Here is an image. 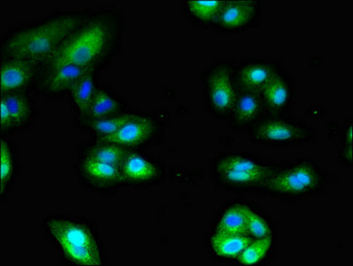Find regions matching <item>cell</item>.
Returning <instances> with one entry per match:
<instances>
[{"instance_id": "6da1fadb", "label": "cell", "mask_w": 353, "mask_h": 266, "mask_svg": "<svg viewBox=\"0 0 353 266\" xmlns=\"http://www.w3.org/2000/svg\"><path fill=\"white\" fill-rule=\"evenodd\" d=\"M126 30L125 15L114 6L88 8L72 32L44 66L72 64L100 71L120 54Z\"/></svg>"}, {"instance_id": "7a4b0ae2", "label": "cell", "mask_w": 353, "mask_h": 266, "mask_svg": "<svg viewBox=\"0 0 353 266\" xmlns=\"http://www.w3.org/2000/svg\"><path fill=\"white\" fill-rule=\"evenodd\" d=\"M85 8L55 9L32 20L12 24L0 37V58H18L44 65L86 14Z\"/></svg>"}, {"instance_id": "3957f363", "label": "cell", "mask_w": 353, "mask_h": 266, "mask_svg": "<svg viewBox=\"0 0 353 266\" xmlns=\"http://www.w3.org/2000/svg\"><path fill=\"white\" fill-rule=\"evenodd\" d=\"M334 176L310 156L276 163L260 194L286 202H299L321 196Z\"/></svg>"}, {"instance_id": "277c9868", "label": "cell", "mask_w": 353, "mask_h": 266, "mask_svg": "<svg viewBox=\"0 0 353 266\" xmlns=\"http://www.w3.org/2000/svg\"><path fill=\"white\" fill-rule=\"evenodd\" d=\"M277 162L243 151H225L210 163V178L219 190L237 194H260Z\"/></svg>"}, {"instance_id": "5b68a950", "label": "cell", "mask_w": 353, "mask_h": 266, "mask_svg": "<svg viewBox=\"0 0 353 266\" xmlns=\"http://www.w3.org/2000/svg\"><path fill=\"white\" fill-rule=\"evenodd\" d=\"M45 228L52 243L67 261L79 265H103V249L94 229L85 222L51 216Z\"/></svg>"}, {"instance_id": "8992f818", "label": "cell", "mask_w": 353, "mask_h": 266, "mask_svg": "<svg viewBox=\"0 0 353 266\" xmlns=\"http://www.w3.org/2000/svg\"><path fill=\"white\" fill-rule=\"evenodd\" d=\"M236 61L232 59H218L203 70L200 85L204 105L213 119L228 120L237 100L234 70Z\"/></svg>"}, {"instance_id": "52a82bcc", "label": "cell", "mask_w": 353, "mask_h": 266, "mask_svg": "<svg viewBox=\"0 0 353 266\" xmlns=\"http://www.w3.org/2000/svg\"><path fill=\"white\" fill-rule=\"evenodd\" d=\"M247 133L252 143L275 148L303 146L316 137L314 126L289 114H266Z\"/></svg>"}, {"instance_id": "ba28073f", "label": "cell", "mask_w": 353, "mask_h": 266, "mask_svg": "<svg viewBox=\"0 0 353 266\" xmlns=\"http://www.w3.org/2000/svg\"><path fill=\"white\" fill-rule=\"evenodd\" d=\"M165 128V123L154 113L135 112L131 120L113 135L100 139L129 150H139L150 146Z\"/></svg>"}, {"instance_id": "9c48e42d", "label": "cell", "mask_w": 353, "mask_h": 266, "mask_svg": "<svg viewBox=\"0 0 353 266\" xmlns=\"http://www.w3.org/2000/svg\"><path fill=\"white\" fill-rule=\"evenodd\" d=\"M119 169L121 185L125 187H153L165 178L163 161L139 150H129Z\"/></svg>"}, {"instance_id": "30bf717a", "label": "cell", "mask_w": 353, "mask_h": 266, "mask_svg": "<svg viewBox=\"0 0 353 266\" xmlns=\"http://www.w3.org/2000/svg\"><path fill=\"white\" fill-rule=\"evenodd\" d=\"M263 14V3L252 0L223 2L213 30L225 35L247 32L258 25Z\"/></svg>"}, {"instance_id": "8fae6325", "label": "cell", "mask_w": 353, "mask_h": 266, "mask_svg": "<svg viewBox=\"0 0 353 266\" xmlns=\"http://www.w3.org/2000/svg\"><path fill=\"white\" fill-rule=\"evenodd\" d=\"M38 114L30 92L1 94L0 101V132L3 137L23 131L33 125Z\"/></svg>"}, {"instance_id": "7c38bea8", "label": "cell", "mask_w": 353, "mask_h": 266, "mask_svg": "<svg viewBox=\"0 0 353 266\" xmlns=\"http://www.w3.org/2000/svg\"><path fill=\"white\" fill-rule=\"evenodd\" d=\"M281 66V60L277 58L246 59L236 63L234 80L238 94H260Z\"/></svg>"}, {"instance_id": "4fadbf2b", "label": "cell", "mask_w": 353, "mask_h": 266, "mask_svg": "<svg viewBox=\"0 0 353 266\" xmlns=\"http://www.w3.org/2000/svg\"><path fill=\"white\" fill-rule=\"evenodd\" d=\"M268 114H287L296 100L295 77L281 66L260 92Z\"/></svg>"}, {"instance_id": "5bb4252c", "label": "cell", "mask_w": 353, "mask_h": 266, "mask_svg": "<svg viewBox=\"0 0 353 266\" xmlns=\"http://www.w3.org/2000/svg\"><path fill=\"white\" fill-rule=\"evenodd\" d=\"M43 66L18 58H0V92H29L34 90Z\"/></svg>"}, {"instance_id": "9a60e30c", "label": "cell", "mask_w": 353, "mask_h": 266, "mask_svg": "<svg viewBox=\"0 0 353 266\" xmlns=\"http://www.w3.org/2000/svg\"><path fill=\"white\" fill-rule=\"evenodd\" d=\"M89 70L72 64L43 66L35 91L48 99H58L69 94L77 80Z\"/></svg>"}, {"instance_id": "2e32d148", "label": "cell", "mask_w": 353, "mask_h": 266, "mask_svg": "<svg viewBox=\"0 0 353 266\" xmlns=\"http://www.w3.org/2000/svg\"><path fill=\"white\" fill-rule=\"evenodd\" d=\"M76 171L79 181L92 191L107 193L121 185L119 166L79 156Z\"/></svg>"}, {"instance_id": "e0dca14e", "label": "cell", "mask_w": 353, "mask_h": 266, "mask_svg": "<svg viewBox=\"0 0 353 266\" xmlns=\"http://www.w3.org/2000/svg\"><path fill=\"white\" fill-rule=\"evenodd\" d=\"M268 114L259 94H239L228 117L234 132H248Z\"/></svg>"}, {"instance_id": "ac0fdd59", "label": "cell", "mask_w": 353, "mask_h": 266, "mask_svg": "<svg viewBox=\"0 0 353 266\" xmlns=\"http://www.w3.org/2000/svg\"><path fill=\"white\" fill-rule=\"evenodd\" d=\"M255 203L234 199L225 203L213 222L212 230L228 233L247 234V222Z\"/></svg>"}, {"instance_id": "d6986e66", "label": "cell", "mask_w": 353, "mask_h": 266, "mask_svg": "<svg viewBox=\"0 0 353 266\" xmlns=\"http://www.w3.org/2000/svg\"><path fill=\"white\" fill-rule=\"evenodd\" d=\"M253 240L247 234L212 230L207 236L206 246L213 258L235 261Z\"/></svg>"}, {"instance_id": "ffe728a7", "label": "cell", "mask_w": 353, "mask_h": 266, "mask_svg": "<svg viewBox=\"0 0 353 266\" xmlns=\"http://www.w3.org/2000/svg\"><path fill=\"white\" fill-rule=\"evenodd\" d=\"M127 103L120 95L108 86H99L88 111L77 121L108 119L126 112Z\"/></svg>"}, {"instance_id": "44dd1931", "label": "cell", "mask_w": 353, "mask_h": 266, "mask_svg": "<svg viewBox=\"0 0 353 266\" xmlns=\"http://www.w3.org/2000/svg\"><path fill=\"white\" fill-rule=\"evenodd\" d=\"M20 163L17 147L7 137L0 142V194L8 196L19 174Z\"/></svg>"}, {"instance_id": "7402d4cb", "label": "cell", "mask_w": 353, "mask_h": 266, "mask_svg": "<svg viewBox=\"0 0 353 266\" xmlns=\"http://www.w3.org/2000/svg\"><path fill=\"white\" fill-rule=\"evenodd\" d=\"M98 73L99 71L92 70L86 71L68 94L70 106L75 111L77 117H81L86 113L100 86Z\"/></svg>"}, {"instance_id": "603a6c76", "label": "cell", "mask_w": 353, "mask_h": 266, "mask_svg": "<svg viewBox=\"0 0 353 266\" xmlns=\"http://www.w3.org/2000/svg\"><path fill=\"white\" fill-rule=\"evenodd\" d=\"M223 0H191L182 4V14L191 24L202 29H213Z\"/></svg>"}, {"instance_id": "cb8c5ba5", "label": "cell", "mask_w": 353, "mask_h": 266, "mask_svg": "<svg viewBox=\"0 0 353 266\" xmlns=\"http://www.w3.org/2000/svg\"><path fill=\"white\" fill-rule=\"evenodd\" d=\"M277 249V234L254 239L235 262L241 265H264L274 258Z\"/></svg>"}, {"instance_id": "d4e9b609", "label": "cell", "mask_w": 353, "mask_h": 266, "mask_svg": "<svg viewBox=\"0 0 353 266\" xmlns=\"http://www.w3.org/2000/svg\"><path fill=\"white\" fill-rule=\"evenodd\" d=\"M128 152L129 150L119 145L94 140L80 147L79 156L89 157L100 162L120 166Z\"/></svg>"}, {"instance_id": "484cf974", "label": "cell", "mask_w": 353, "mask_h": 266, "mask_svg": "<svg viewBox=\"0 0 353 266\" xmlns=\"http://www.w3.org/2000/svg\"><path fill=\"white\" fill-rule=\"evenodd\" d=\"M135 112H125L117 114L108 119L90 121H77V126L82 130L92 133L94 136L95 140H100L113 135L117 131H119L129 120L132 119Z\"/></svg>"}, {"instance_id": "4316f807", "label": "cell", "mask_w": 353, "mask_h": 266, "mask_svg": "<svg viewBox=\"0 0 353 266\" xmlns=\"http://www.w3.org/2000/svg\"><path fill=\"white\" fill-rule=\"evenodd\" d=\"M247 234L253 239H262L277 234V223L259 206H253L247 222Z\"/></svg>"}, {"instance_id": "83f0119b", "label": "cell", "mask_w": 353, "mask_h": 266, "mask_svg": "<svg viewBox=\"0 0 353 266\" xmlns=\"http://www.w3.org/2000/svg\"><path fill=\"white\" fill-rule=\"evenodd\" d=\"M352 120L346 122L343 129L342 145L339 151V161L341 165L347 167L352 165Z\"/></svg>"}]
</instances>
